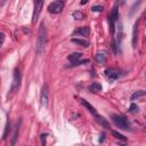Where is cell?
<instances>
[{
  "instance_id": "1",
  "label": "cell",
  "mask_w": 146,
  "mask_h": 146,
  "mask_svg": "<svg viewBox=\"0 0 146 146\" xmlns=\"http://www.w3.org/2000/svg\"><path fill=\"white\" fill-rule=\"evenodd\" d=\"M47 42V30L44 27L43 24L40 25V30H39V36H38V41H36V54L41 55L44 50V46Z\"/></svg>"
},
{
  "instance_id": "2",
  "label": "cell",
  "mask_w": 146,
  "mask_h": 146,
  "mask_svg": "<svg viewBox=\"0 0 146 146\" xmlns=\"http://www.w3.org/2000/svg\"><path fill=\"white\" fill-rule=\"evenodd\" d=\"M111 117H112L113 123H114V124H115L117 128L123 129V130H128V129L130 128V124H129L128 120H127L124 116L119 115V114H113Z\"/></svg>"
},
{
  "instance_id": "3",
  "label": "cell",
  "mask_w": 146,
  "mask_h": 146,
  "mask_svg": "<svg viewBox=\"0 0 146 146\" xmlns=\"http://www.w3.org/2000/svg\"><path fill=\"white\" fill-rule=\"evenodd\" d=\"M65 6V0H55L48 6V11L51 14H59Z\"/></svg>"
},
{
  "instance_id": "4",
  "label": "cell",
  "mask_w": 146,
  "mask_h": 146,
  "mask_svg": "<svg viewBox=\"0 0 146 146\" xmlns=\"http://www.w3.org/2000/svg\"><path fill=\"white\" fill-rule=\"evenodd\" d=\"M19 86H21V73H19L18 68H15L14 70V75H13V82H11V86H10V92L11 94L16 92V90H18Z\"/></svg>"
},
{
  "instance_id": "5",
  "label": "cell",
  "mask_w": 146,
  "mask_h": 146,
  "mask_svg": "<svg viewBox=\"0 0 146 146\" xmlns=\"http://www.w3.org/2000/svg\"><path fill=\"white\" fill-rule=\"evenodd\" d=\"M42 5H43V0H34L33 1V19L32 22L35 23L40 13H41V9H42Z\"/></svg>"
},
{
  "instance_id": "6",
  "label": "cell",
  "mask_w": 146,
  "mask_h": 146,
  "mask_svg": "<svg viewBox=\"0 0 146 146\" xmlns=\"http://www.w3.org/2000/svg\"><path fill=\"white\" fill-rule=\"evenodd\" d=\"M105 75L110 79V80H115L119 78L120 75V71L115 67H110V68H106L105 70Z\"/></svg>"
},
{
  "instance_id": "7",
  "label": "cell",
  "mask_w": 146,
  "mask_h": 146,
  "mask_svg": "<svg viewBox=\"0 0 146 146\" xmlns=\"http://www.w3.org/2000/svg\"><path fill=\"white\" fill-rule=\"evenodd\" d=\"M48 97H49V91H48V86H43L41 90V105L47 106L48 104Z\"/></svg>"
},
{
  "instance_id": "8",
  "label": "cell",
  "mask_w": 146,
  "mask_h": 146,
  "mask_svg": "<svg viewBox=\"0 0 146 146\" xmlns=\"http://www.w3.org/2000/svg\"><path fill=\"white\" fill-rule=\"evenodd\" d=\"M73 34H74V35H80V36H89V34H90V29H89L88 26H82V27L76 29Z\"/></svg>"
},
{
  "instance_id": "9",
  "label": "cell",
  "mask_w": 146,
  "mask_h": 146,
  "mask_svg": "<svg viewBox=\"0 0 146 146\" xmlns=\"http://www.w3.org/2000/svg\"><path fill=\"white\" fill-rule=\"evenodd\" d=\"M71 41L73 43H75L78 46H81V47H84V48H87L89 46V41L86 40V39H83V38H72Z\"/></svg>"
},
{
  "instance_id": "10",
  "label": "cell",
  "mask_w": 146,
  "mask_h": 146,
  "mask_svg": "<svg viewBox=\"0 0 146 146\" xmlns=\"http://www.w3.org/2000/svg\"><path fill=\"white\" fill-rule=\"evenodd\" d=\"M81 56H82V54H81V52H72V54H70V55H68L67 59H68V60L74 65L75 63H78V62L80 60Z\"/></svg>"
},
{
  "instance_id": "11",
  "label": "cell",
  "mask_w": 146,
  "mask_h": 146,
  "mask_svg": "<svg viewBox=\"0 0 146 146\" xmlns=\"http://www.w3.org/2000/svg\"><path fill=\"white\" fill-rule=\"evenodd\" d=\"M80 104H81V105H83V106H84V107H86V108H87V110H88L90 113L96 114V110H95V107H94L91 104H89V103H88L86 99L81 98V99H80Z\"/></svg>"
},
{
  "instance_id": "12",
  "label": "cell",
  "mask_w": 146,
  "mask_h": 146,
  "mask_svg": "<svg viewBox=\"0 0 146 146\" xmlns=\"http://www.w3.org/2000/svg\"><path fill=\"white\" fill-rule=\"evenodd\" d=\"M95 119H96V121H97L102 127H104V128H106V129H110V124H108V122L106 121V119H104L103 116L97 115V114H95Z\"/></svg>"
},
{
  "instance_id": "13",
  "label": "cell",
  "mask_w": 146,
  "mask_h": 146,
  "mask_svg": "<svg viewBox=\"0 0 146 146\" xmlns=\"http://www.w3.org/2000/svg\"><path fill=\"white\" fill-rule=\"evenodd\" d=\"M89 90L95 94L99 92V91H102V84L98 82H94V83H91V86H89Z\"/></svg>"
},
{
  "instance_id": "14",
  "label": "cell",
  "mask_w": 146,
  "mask_h": 146,
  "mask_svg": "<svg viewBox=\"0 0 146 146\" xmlns=\"http://www.w3.org/2000/svg\"><path fill=\"white\" fill-rule=\"evenodd\" d=\"M95 59H96L97 63L104 64V63L106 62V55H105V52H98V54H96Z\"/></svg>"
},
{
  "instance_id": "15",
  "label": "cell",
  "mask_w": 146,
  "mask_h": 146,
  "mask_svg": "<svg viewBox=\"0 0 146 146\" xmlns=\"http://www.w3.org/2000/svg\"><path fill=\"white\" fill-rule=\"evenodd\" d=\"M115 22H116V19L113 17L112 14H110V15H108V25H110V31H111L112 34L114 33V25H115Z\"/></svg>"
},
{
  "instance_id": "16",
  "label": "cell",
  "mask_w": 146,
  "mask_h": 146,
  "mask_svg": "<svg viewBox=\"0 0 146 146\" xmlns=\"http://www.w3.org/2000/svg\"><path fill=\"white\" fill-rule=\"evenodd\" d=\"M137 34H138V25L136 23L133 26V31H132V46L133 47H136V43H137Z\"/></svg>"
},
{
  "instance_id": "17",
  "label": "cell",
  "mask_w": 146,
  "mask_h": 146,
  "mask_svg": "<svg viewBox=\"0 0 146 146\" xmlns=\"http://www.w3.org/2000/svg\"><path fill=\"white\" fill-rule=\"evenodd\" d=\"M144 96H146V91L145 90H138V91H135L131 95V99L135 100L136 98H140V97H144Z\"/></svg>"
},
{
  "instance_id": "18",
  "label": "cell",
  "mask_w": 146,
  "mask_h": 146,
  "mask_svg": "<svg viewBox=\"0 0 146 146\" xmlns=\"http://www.w3.org/2000/svg\"><path fill=\"white\" fill-rule=\"evenodd\" d=\"M72 16H73V18H75V19H78V21L84 19V17H86V15H84V14H83L82 11H79V10L74 11V13L72 14Z\"/></svg>"
},
{
  "instance_id": "19",
  "label": "cell",
  "mask_w": 146,
  "mask_h": 146,
  "mask_svg": "<svg viewBox=\"0 0 146 146\" xmlns=\"http://www.w3.org/2000/svg\"><path fill=\"white\" fill-rule=\"evenodd\" d=\"M112 135L115 137V138H117V139H121V140H125V137L123 136V135H121V133H119L117 131H112Z\"/></svg>"
},
{
  "instance_id": "20",
  "label": "cell",
  "mask_w": 146,
  "mask_h": 146,
  "mask_svg": "<svg viewBox=\"0 0 146 146\" xmlns=\"http://www.w3.org/2000/svg\"><path fill=\"white\" fill-rule=\"evenodd\" d=\"M129 112L130 113H138V106L136 105V104H131L130 105V108H129Z\"/></svg>"
},
{
  "instance_id": "21",
  "label": "cell",
  "mask_w": 146,
  "mask_h": 146,
  "mask_svg": "<svg viewBox=\"0 0 146 146\" xmlns=\"http://www.w3.org/2000/svg\"><path fill=\"white\" fill-rule=\"evenodd\" d=\"M103 9H104L103 6H94V7L91 8V10H92V11H96V13H100V11H103Z\"/></svg>"
},
{
  "instance_id": "22",
  "label": "cell",
  "mask_w": 146,
  "mask_h": 146,
  "mask_svg": "<svg viewBox=\"0 0 146 146\" xmlns=\"http://www.w3.org/2000/svg\"><path fill=\"white\" fill-rule=\"evenodd\" d=\"M9 128H10V123H9V122H7V124H6V128H5V132H3V135H2V139H6V137H7V133H8V130H9Z\"/></svg>"
},
{
  "instance_id": "23",
  "label": "cell",
  "mask_w": 146,
  "mask_h": 146,
  "mask_svg": "<svg viewBox=\"0 0 146 146\" xmlns=\"http://www.w3.org/2000/svg\"><path fill=\"white\" fill-rule=\"evenodd\" d=\"M112 49H113L114 54H117V44H116L115 40H113V42H112Z\"/></svg>"
},
{
  "instance_id": "24",
  "label": "cell",
  "mask_w": 146,
  "mask_h": 146,
  "mask_svg": "<svg viewBox=\"0 0 146 146\" xmlns=\"http://www.w3.org/2000/svg\"><path fill=\"white\" fill-rule=\"evenodd\" d=\"M46 138H47V135H44V133L41 135V144H42V145L46 144Z\"/></svg>"
},
{
  "instance_id": "25",
  "label": "cell",
  "mask_w": 146,
  "mask_h": 146,
  "mask_svg": "<svg viewBox=\"0 0 146 146\" xmlns=\"http://www.w3.org/2000/svg\"><path fill=\"white\" fill-rule=\"evenodd\" d=\"M3 41H5V34H3V33H1V46L3 44Z\"/></svg>"
},
{
  "instance_id": "26",
  "label": "cell",
  "mask_w": 146,
  "mask_h": 146,
  "mask_svg": "<svg viewBox=\"0 0 146 146\" xmlns=\"http://www.w3.org/2000/svg\"><path fill=\"white\" fill-rule=\"evenodd\" d=\"M87 2H88V0H82V1L80 2V3H81V5H86Z\"/></svg>"
},
{
  "instance_id": "27",
  "label": "cell",
  "mask_w": 146,
  "mask_h": 146,
  "mask_svg": "<svg viewBox=\"0 0 146 146\" xmlns=\"http://www.w3.org/2000/svg\"><path fill=\"white\" fill-rule=\"evenodd\" d=\"M5 1H6V0H2V2H1V5H3V3H5Z\"/></svg>"
}]
</instances>
